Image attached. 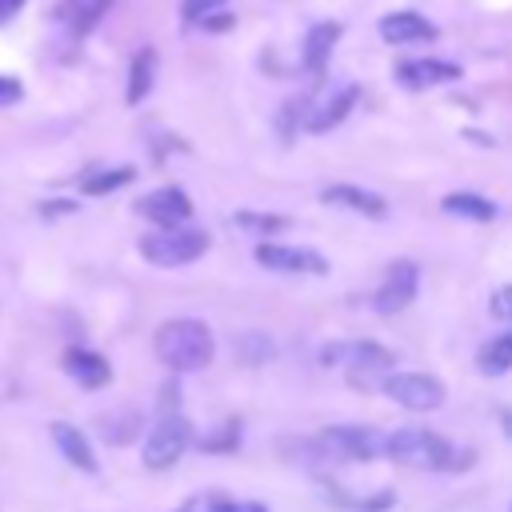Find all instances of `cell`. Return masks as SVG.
Wrapping results in <instances>:
<instances>
[{
    "label": "cell",
    "mask_w": 512,
    "mask_h": 512,
    "mask_svg": "<svg viewBox=\"0 0 512 512\" xmlns=\"http://www.w3.org/2000/svg\"><path fill=\"white\" fill-rule=\"evenodd\" d=\"M152 348H156V360L164 368H172V372H200L216 356V336L196 316H172V320H164L156 328Z\"/></svg>",
    "instance_id": "cell-1"
},
{
    "label": "cell",
    "mask_w": 512,
    "mask_h": 512,
    "mask_svg": "<svg viewBox=\"0 0 512 512\" xmlns=\"http://www.w3.org/2000/svg\"><path fill=\"white\" fill-rule=\"evenodd\" d=\"M384 456H392L396 464H408V468H424V472L464 468L472 460L468 448H456L452 440H444L440 432H428V428H396L384 440Z\"/></svg>",
    "instance_id": "cell-2"
},
{
    "label": "cell",
    "mask_w": 512,
    "mask_h": 512,
    "mask_svg": "<svg viewBox=\"0 0 512 512\" xmlns=\"http://www.w3.org/2000/svg\"><path fill=\"white\" fill-rule=\"evenodd\" d=\"M320 360L324 364H344L348 384H356V388H380V380L396 364V352H388L376 340H356V344H332V348H324Z\"/></svg>",
    "instance_id": "cell-3"
},
{
    "label": "cell",
    "mask_w": 512,
    "mask_h": 512,
    "mask_svg": "<svg viewBox=\"0 0 512 512\" xmlns=\"http://www.w3.org/2000/svg\"><path fill=\"white\" fill-rule=\"evenodd\" d=\"M208 252V232L204 228H188V224H172V228H156L148 236H140V256L148 264L160 268H180L192 264Z\"/></svg>",
    "instance_id": "cell-4"
},
{
    "label": "cell",
    "mask_w": 512,
    "mask_h": 512,
    "mask_svg": "<svg viewBox=\"0 0 512 512\" xmlns=\"http://www.w3.org/2000/svg\"><path fill=\"white\" fill-rule=\"evenodd\" d=\"M384 432L376 428H360V424H328L316 432V452L328 456V460H340V464H368V460H380L384 456Z\"/></svg>",
    "instance_id": "cell-5"
},
{
    "label": "cell",
    "mask_w": 512,
    "mask_h": 512,
    "mask_svg": "<svg viewBox=\"0 0 512 512\" xmlns=\"http://www.w3.org/2000/svg\"><path fill=\"white\" fill-rule=\"evenodd\" d=\"M188 444H192V424H188V416L176 412V408H164L160 420L152 424V432L144 436V448H140L144 468H152V472L172 468V464L188 452Z\"/></svg>",
    "instance_id": "cell-6"
},
{
    "label": "cell",
    "mask_w": 512,
    "mask_h": 512,
    "mask_svg": "<svg viewBox=\"0 0 512 512\" xmlns=\"http://www.w3.org/2000/svg\"><path fill=\"white\" fill-rule=\"evenodd\" d=\"M380 392L408 412H432L444 404V384L432 372H388L380 380Z\"/></svg>",
    "instance_id": "cell-7"
},
{
    "label": "cell",
    "mask_w": 512,
    "mask_h": 512,
    "mask_svg": "<svg viewBox=\"0 0 512 512\" xmlns=\"http://www.w3.org/2000/svg\"><path fill=\"white\" fill-rule=\"evenodd\" d=\"M416 288H420V268L412 260H392L384 280H380V288H376V296H372V308L380 316H396L416 300Z\"/></svg>",
    "instance_id": "cell-8"
},
{
    "label": "cell",
    "mask_w": 512,
    "mask_h": 512,
    "mask_svg": "<svg viewBox=\"0 0 512 512\" xmlns=\"http://www.w3.org/2000/svg\"><path fill=\"white\" fill-rule=\"evenodd\" d=\"M136 212L144 220H152L156 228H172V224H188L192 220V200L184 196V188L168 184V188H156L148 196L136 200Z\"/></svg>",
    "instance_id": "cell-9"
},
{
    "label": "cell",
    "mask_w": 512,
    "mask_h": 512,
    "mask_svg": "<svg viewBox=\"0 0 512 512\" xmlns=\"http://www.w3.org/2000/svg\"><path fill=\"white\" fill-rule=\"evenodd\" d=\"M256 264L272 272H300V276H324L328 260L312 248H292V244H256Z\"/></svg>",
    "instance_id": "cell-10"
},
{
    "label": "cell",
    "mask_w": 512,
    "mask_h": 512,
    "mask_svg": "<svg viewBox=\"0 0 512 512\" xmlns=\"http://www.w3.org/2000/svg\"><path fill=\"white\" fill-rule=\"evenodd\" d=\"M60 368L80 384V388H88V392H96V388H104L108 380H112V364L100 356V352H92V348H80V344H72V348H64V356H60Z\"/></svg>",
    "instance_id": "cell-11"
},
{
    "label": "cell",
    "mask_w": 512,
    "mask_h": 512,
    "mask_svg": "<svg viewBox=\"0 0 512 512\" xmlns=\"http://www.w3.org/2000/svg\"><path fill=\"white\" fill-rule=\"evenodd\" d=\"M396 80H400L404 88H432V84L460 80V64H452V60H432V56L400 60V64H396Z\"/></svg>",
    "instance_id": "cell-12"
},
{
    "label": "cell",
    "mask_w": 512,
    "mask_h": 512,
    "mask_svg": "<svg viewBox=\"0 0 512 512\" xmlns=\"http://www.w3.org/2000/svg\"><path fill=\"white\" fill-rule=\"evenodd\" d=\"M112 0H60L52 20L68 32V36H88L104 16H108Z\"/></svg>",
    "instance_id": "cell-13"
},
{
    "label": "cell",
    "mask_w": 512,
    "mask_h": 512,
    "mask_svg": "<svg viewBox=\"0 0 512 512\" xmlns=\"http://www.w3.org/2000/svg\"><path fill=\"white\" fill-rule=\"evenodd\" d=\"M356 100H360V88L356 84H344V88H336L324 104H312L308 108V116H304V128L308 132H332L352 108H356Z\"/></svg>",
    "instance_id": "cell-14"
},
{
    "label": "cell",
    "mask_w": 512,
    "mask_h": 512,
    "mask_svg": "<svg viewBox=\"0 0 512 512\" xmlns=\"http://www.w3.org/2000/svg\"><path fill=\"white\" fill-rule=\"evenodd\" d=\"M48 432H52V444L60 448V456H64L72 468H80V472H100V460H96V452H92L88 436H84L76 424H64V420H56Z\"/></svg>",
    "instance_id": "cell-15"
},
{
    "label": "cell",
    "mask_w": 512,
    "mask_h": 512,
    "mask_svg": "<svg viewBox=\"0 0 512 512\" xmlns=\"http://www.w3.org/2000/svg\"><path fill=\"white\" fill-rule=\"evenodd\" d=\"M380 36L388 44H424L436 40V24H428L420 12H388L380 20Z\"/></svg>",
    "instance_id": "cell-16"
},
{
    "label": "cell",
    "mask_w": 512,
    "mask_h": 512,
    "mask_svg": "<svg viewBox=\"0 0 512 512\" xmlns=\"http://www.w3.org/2000/svg\"><path fill=\"white\" fill-rule=\"evenodd\" d=\"M320 200H324V204H340V208H352V212H360V216H372V220L388 216V204H384V196H376V192H368V188H356V184H332V188H324V192H320Z\"/></svg>",
    "instance_id": "cell-17"
},
{
    "label": "cell",
    "mask_w": 512,
    "mask_h": 512,
    "mask_svg": "<svg viewBox=\"0 0 512 512\" xmlns=\"http://www.w3.org/2000/svg\"><path fill=\"white\" fill-rule=\"evenodd\" d=\"M336 40H340V24H332V20L312 24L308 36H304V72L320 76V72L328 68V56H332Z\"/></svg>",
    "instance_id": "cell-18"
},
{
    "label": "cell",
    "mask_w": 512,
    "mask_h": 512,
    "mask_svg": "<svg viewBox=\"0 0 512 512\" xmlns=\"http://www.w3.org/2000/svg\"><path fill=\"white\" fill-rule=\"evenodd\" d=\"M156 84V48H140L132 56V68H128V88H124V100L128 104H140Z\"/></svg>",
    "instance_id": "cell-19"
},
{
    "label": "cell",
    "mask_w": 512,
    "mask_h": 512,
    "mask_svg": "<svg viewBox=\"0 0 512 512\" xmlns=\"http://www.w3.org/2000/svg\"><path fill=\"white\" fill-rule=\"evenodd\" d=\"M440 208L448 216H464V220H476V224L496 220V204L488 196H480V192H452V196L440 200Z\"/></svg>",
    "instance_id": "cell-20"
},
{
    "label": "cell",
    "mask_w": 512,
    "mask_h": 512,
    "mask_svg": "<svg viewBox=\"0 0 512 512\" xmlns=\"http://www.w3.org/2000/svg\"><path fill=\"white\" fill-rule=\"evenodd\" d=\"M140 412L136 408H120V412H104L100 420H96V428H100V436L108 440V444H128V440H136V432H140Z\"/></svg>",
    "instance_id": "cell-21"
},
{
    "label": "cell",
    "mask_w": 512,
    "mask_h": 512,
    "mask_svg": "<svg viewBox=\"0 0 512 512\" xmlns=\"http://www.w3.org/2000/svg\"><path fill=\"white\" fill-rule=\"evenodd\" d=\"M476 368H480V372H488V376L508 372V368H512V332L492 336V340L476 352Z\"/></svg>",
    "instance_id": "cell-22"
},
{
    "label": "cell",
    "mask_w": 512,
    "mask_h": 512,
    "mask_svg": "<svg viewBox=\"0 0 512 512\" xmlns=\"http://www.w3.org/2000/svg\"><path fill=\"white\" fill-rule=\"evenodd\" d=\"M132 176H136L132 168H100V172H92V176L80 180V192L84 196H108V192L132 184Z\"/></svg>",
    "instance_id": "cell-23"
},
{
    "label": "cell",
    "mask_w": 512,
    "mask_h": 512,
    "mask_svg": "<svg viewBox=\"0 0 512 512\" xmlns=\"http://www.w3.org/2000/svg\"><path fill=\"white\" fill-rule=\"evenodd\" d=\"M236 220V228H244V232H284L292 220L288 216H276V212H236L232 216Z\"/></svg>",
    "instance_id": "cell-24"
},
{
    "label": "cell",
    "mask_w": 512,
    "mask_h": 512,
    "mask_svg": "<svg viewBox=\"0 0 512 512\" xmlns=\"http://www.w3.org/2000/svg\"><path fill=\"white\" fill-rule=\"evenodd\" d=\"M204 452H236L240 448V420H228V424H216L204 440H200Z\"/></svg>",
    "instance_id": "cell-25"
},
{
    "label": "cell",
    "mask_w": 512,
    "mask_h": 512,
    "mask_svg": "<svg viewBox=\"0 0 512 512\" xmlns=\"http://www.w3.org/2000/svg\"><path fill=\"white\" fill-rule=\"evenodd\" d=\"M236 352H240V360L244 364H264V360H272V340L268 336H240L236 340Z\"/></svg>",
    "instance_id": "cell-26"
},
{
    "label": "cell",
    "mask_w": 512,
    "mask_h": 512,
    "mask_svg": "<svg viewBox=\"0 0 512 512\" xmlns=\"http://www.w3.org/2000/svg\"><path fill=\"white\" fill-rule=\"evenodd\" d=\"M204 512H268V504L264 500H232V496L208 492L204 496Z\"/></svg>",
    "instance_id": "cell-27"
},
{
    "label": "cell",
    "mask_w": 512,
    "mask_h": 512,
    "mask_svg": "<svg viewBox=\"0 0 512 512\" xmlns=\"http://www.w3.org/2000/svg\"><path fill=\"white\" fill-rule=\"evenodd\" d=\"M228 0H184L180 4V16H184V24H200L208 12H216V8H224Z\"/></svg>",
    "instance_id": "cell-28"
},
{
    "label": "cell",
    "mask_w": 512,
    "mask_h": 512,
    "mask_svg": "<svg viewBox=\"0 0 512 512\" xmlns=\"http://www.w3.org/2000/svg\"><path fill=\"white\" fill-rule=\"evenodd\" d=\"M308 108H312V100H308V96H296L292 104H284V108H280V112H284V116H280V128L292 136L296 120H304V116H308Z\"/></svg>",
    "instance_id": "cell-29"
},
{
    "label": "cell",
    "mask_w": 512,
    "mask_h": 512,
    "mask_svg": "<svg viewBox=\"0 0 512 512\" xmlns=\"http://www.w3.org/2000/svg\"><path fill=\"white\" fill-rule=\"evenodd\" d=\"M488 308H492V316H496V320H508V324H512V284L496 288V292H492V304H488Z\"/></svg>",
    "instance_id": "cell-30"
},
{
    "label": "cell",
    "mask_w": 512,
    "mask_h": 512,
    "mask_svg": "<svg viewBox=\"0 0 512 512\" xmlns=\"http://www.w3.org/2000/svg\"><path fill=\"white\" fill-rule=\"evenodd\" d=\"M236 20H232V12H224V8H216V12H208L204 20H200V28L204 32H228Z\"/></svg>",
    "instance_id": "cell-31"
},
{
    "label": "cell",
    "mask_w": 512,
    "mask_h": 512,
    "mask_svg": "<svg viewBox=\"0 0 512 512\" xmlns=\"http://www.w3.org/2000/svg\"><path fill=\"white\" fill-rule=\"evenodd\" d=\"M24 96V84L16 80V76H0V108H8V104H16Z\"/></svg>",
    "instance_id": "cell-32"
},
{
    "label": "cell",
    "mask_w": 512,
    "mask_h": 512,
    "mask_svg": "<svg viewBox=\"0 0 512 512\" xmlns=\"http://www.w3.org/2000/svg\"><path fill=\"white\" fill-rule=\"evenodd\" d=\"M68 212H76L72 200H44V204H40V216H48V220H52V216H68Z\"/></svg>",
    "instance_id": "cell-33"
},
{
    "label": "cell",
    "mask_w": 512,
    "mask_h": 512,
    "mask_svg": "<svg viewBox=\"0 0 512 512\" xmlns=\"http://www.w3.org/2000/svg\"><path fill=\"white\" fill-rule=\"evenodd\" d=\"M20 8H24V0H0V24H4V20H12Z\"/></svg>",
    "instance_id": "cell-34"
},
{
    "label": "cell",
    "mask_w": 512,
    "mask_h": 512,
    "mask_svg": "<svg viewBox=\"0 0 512 512\" xmlns=\"http://www.w3.org/2000/svg\"><path fill=\"white\" fill-rule=\"evenodd\" d=\"M500 428H504V436H512V412L500 416Z\"/></svg>",
    "instance_id": "cell-35"
}]
</instances>
